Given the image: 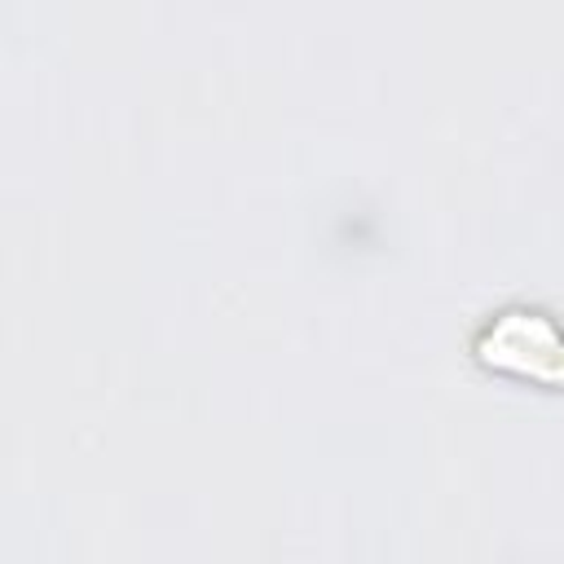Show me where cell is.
Returning a JSON list of instances; mask_svg holds the SVG:
<instances>
[{"mask_svg":"<svg viewBox=\"0 0 564 564\" xmlns=\"http://www.w3.org/2000/svg\"><path fill=\"white\" fill-rule=\"evenodd\" d=\"M476 357L507 379L564 388V326L546 308L533 304L498 308L476 335Z\"/></svg>","mask_w":564,"mask_h":564,"instance_id":"cell-1","label":"cell"}]
</instances>
